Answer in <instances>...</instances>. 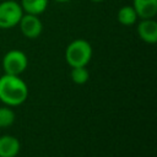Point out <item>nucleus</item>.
<instances>
[{
  "label": "nucleus",
  "instance_id": "nucleus-1",
  "mask_svg": "<svg viewBox=\"0 0 157 157\" xmlns=\"http://www.w3.org/2000/svg\"><path fill=\"white\" fill-rule=\"evenodd\" d=\"M28 97L26 82L18 75L5 74L0 77V101L10 107L22 104Z\"/></svg>",
  "mask_w": 157,
  "mask_h": 157
},
{
  "label": "nucleus",
  "instance_id": "nucleus-2",
  "mask_svg": "<svg viewBox=\"0 0 157 157\" xmlns=\"http://www.w3.org/2000/svg\"><path fill=\"white\" fill-rule=\"evenodd\" d=\"M92 58V47L85 39L72 40L65 50V60L71 67L86 66Z\"/></svg>",
  "mask_w": 157,
  "mask_h": 157
},
{
  "label": "nucleus",
  "instance_id": "nucleus-3",
  "mask_svg": "<svg viewBox=\"0 0 157 157\" xmlns=\"http://www.w3.org/2000/svg\"><path fill=\"white\" fill-rule=\"evenodd\" d=\"M23 10L15 0H5L0 2V28L9 29L18 25Z\"/></svg>",
  "mask_w": 157,
  "mask_h": 157
},
{
  "label": "nucleus",
  "instance_id": "nucleus-4",
  "mask_svg": "<svg viewBox=\"0 0 157 157\" xmlns=\"http://www.w3.org/2000/svg\"><path fill=\"white\" fill-rule=\"evenodd\" d=\"M28 65V59L26 54L21 50L12 49L7 52L2 58V69L5 74L9 75H20L22 74Z\"/></svg>",
  "mask_w": 157,
  "mask_h": 157
},
{
  "label": "nucleus",
  "instance_id": "nucleus-5",
  "mask_svg": "<svg viewBox=\"0 0 157 157\" xmlns=\"http://www.w3.org/2000/svg\"><path fill=\"white\" fill-rule=\"evenodd\" d=\"M18 26H20L22 34L29 39H34V38L39 37L43 31V23L37 15H31V13L23 12V15L18 22Z\"/></svg>",
  "mask_w": 157,
  "mask_h": 157
},
{
  "label": "nucleus",
  "instance_id": "nucleus-6",
  "mask_svg": "<svg viewBox=\"0 0 157 157\" xmlns=\"http://www.w3.org/2000/svg\"><path fill=\"white\" fill-rule=\"evenodd\" d=\"M137 34L147 44L157 42V22L153 18H141L137 23Z\"/></svg>",
  "mask_w": 157,
  "mask_h": 157
},
{
  "label": "nucleus",
  "instance_id": "nucleus-7",
  "mask_svg": "<svg viewBox=\"0 0 157 157\" xmlns=\"http://www.w3.org/2000/svg\"><path fill=\"white\" fill-rule=\"evenodd\" d=\"M132 7L139 18H155L157 15V0H132Z\"/></svg>",
  "mask_w": 157,
  "mask_h": 157
},
{
  "label": "nucleus",
  "instance_id": "nucleus-8",
  "mask_svg": "<svg viewBox=\"0 0 157 157\" xmlns=\"http://www.w3.org/2000/svg\"><path fill=\"white\" fill-rule=\"evenodd\" d=\"M20 141L11 135L0 137V157H16L20 152Z\"/></svg>",
  "mask_w": 157,
  "mask_h": 157
},
{
  "label": "nucleus",
  "instance_id": "nucleus-9",
  "mask_svg": "<svg viewBox=\"0 0 157 157\" xmlns=\"http://www.w3.org/2000/svg\"><path fill=\"white\" fill-rule=\"evenodd\" d=\"M21 7L25 13L40 15L48 7V0H21Z\"/></svg>",
  "mask_w": 157,
  "mask_h": 157
},
{
  "label": "nucleus",
  "instance_id": "nucleus-10",
  "mask_svg": "<svg viewBox=\"0 0 157 157\" xmlns=\"http://www.w3.org/2000/svg\"><path fill=\"white\" fill-rule=\"evenodd\" d=\"M117 18H118L119 23L123 26H132L136 23L139 17H137L136 11L134 10L132 5H125L118 10Z\"/></svg>",
  "mask_w": 157,
  "mask_h": 157
},
{
  "label": "nucleus",
  "instance_id": "nucleus-11",
  "mask_svg": "<svg viewBox=\"0 0 157 157\" xmlns=\"http://www.w3.org/2000/svg\"><path fill=\"white\" fill-rule=\"evenodd\" d=\"M71 80L77 83V85H83L88 81V71L86 69V66H76V67H72L71 70Z\"/></svg>",
  "mask_w": 157,
  "mask_h": 157
},
{
  "label": "nucleus",
  "instance_id": "nucleus-12",
  "mask_svg": "<svg viewBox=\"0 0 157 157\" xmlns=\"http://www.w3.org/2000/svg\"><path fill=\"white\" fill-rule=\"evenodd\" d=\"M15 121V113L9 107H0V128H7Z\"/></svg>",
  "mask_w": 157,
  "mask_h": 157
},
{
  "label": "nucleus",
  "instance_id": "nucleus-13",
  "mask_svg": "<svg viewBox=\"0 0 157 157\" xmlns=\"http://www.w3.org/2000/svg\"><path fill=\"white\" fill-rule=\"evenodd\" d=\"M54 1H56V2H69L71 0H54Z\"/></svg>",
  "mask_w": 157,
  "mask_h": 157
},
{
  "label": "nucleus",
  "instance_id": "nucleus-14",
  "mask_svg": "<svg viewBox=\"0 0 157 157\" xmlns=\"http://www.w3.org/2000/svg\"><path fill=\"white\" fill-rule=\"evenodd\" d=\"M91 1H93V2H101V1H103V0H91Z\"/></svg>",
  "mask_w": 157,
  "mask_h": 157
}]
</instances>
